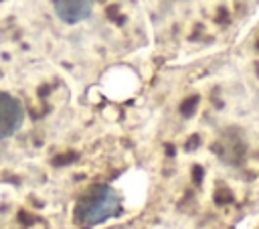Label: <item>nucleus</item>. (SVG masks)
<instances>
[{
  "label": "nucleus",
  "instance_id": "obj_2",
  "mask_svg": "<svg viewBox=\"0 0 259 229\" xmlns=\"http://www.w3.org/2000/svg\"><path fill=\"white\" fill-rule=\"evenodd\" d=\"M24 122V105L18 97L0 91V140L14 136Z\"/></svg>",
  "mask_w": 259,
  "mask_h": 229
},
{
  "label": "nucleus",
  "instance_id": "obj_3",
  "mask_svg": "<svg viewBox=\"0 0 259 229\" xmlns=\"http://www.w3.org/2000/svg\"><path fill=\"white\" fill-rule=\"evenodd\" d=\"M55 16L65 24H79L93 14L95 0H51Z\"/></svg>",
  "mask_w": 259,
  "mask_h": 229
},
{
  "label": "nucleus",
  "instance_id": "obj_1",
  "mask_svg": "<svg viewBox=\"0 0 259 229\" xmlns=\"http://www.w3.org/2000/svg\"><path fill=\"white\" fill-rule=\"evenodd\" d=\"M121 211V197L109 184H95L77 203V219L83 225H99Z\"/></svg>",
  "mask_w": 259,
  "mask_h": 229
}]
</instances>
